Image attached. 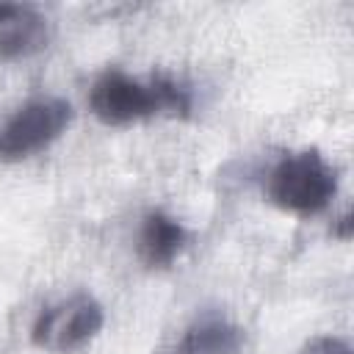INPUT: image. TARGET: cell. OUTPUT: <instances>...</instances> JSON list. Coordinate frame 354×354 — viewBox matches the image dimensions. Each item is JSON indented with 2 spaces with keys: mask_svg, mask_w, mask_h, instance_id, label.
<instances>
[{
  "mask_svg": "<svg viewBox=\"0 0 354 354\" xmlns=\"http://www.w3.org/2000/svg\"><path fill=\"white\" fill-rule=\"evenodd\" d=\"M88 111L108 127L133 124L149 116L183 119L191 113V91L169 75H152L144 83L122 69H105L88 88Z\"/></svg>",
  "mask_w": 354,
  "mask_h": 354,
  "instance_id": "1",
  "label": "cell"
},
{
  "mask_svg": "<svg viewBox=\"0 0 354 354\" xmlns=\"http://www.w3.org/2000/svg\"><path fill=\"white\" fill-rule=\"evenodd\" d=\"M263 191L279 210L313 216L321 213L337 194V171L315 149H301L271 166Z\"/></svg>",
  "mask_w": 354,
  "mask_h": 354,
  "instance_id": "2",
  "label": "cell"
},
{
  "mask_svg": "<svg viewBox=\"0 0 354 354\" xmlns=\"http://www.w3.org/2000/svg\"><path fill=\"white\" fill-rule=\"evenodd\" d=\"M75 111L61 97H36L0 124V160H22L47 149L72 124Z\"/></svg>",
  "mask_w": 354,
  "mask_h": 354,
  "instance_id": "3",
  "label": "cell"
},
{
  "mask_svg": "<svg viewBox=\"0 0 354 354\" xmlns=\"http://www.w3.org/2000/svg\"><path fill=\"white\" fill-rule=\"evenodd\" d=\"M105 326L102 304L88 293H75L39 313L30 326V340L47 351H75L100 335Z\"/></svg>",
  "mask_w": 354,
  "mask_h": 354,
  "instance_id": "4",
  "label": "cell"
},
{
  "mask_svg": "<svg viewBox=\"0 0 354 354\" xmlns=\"http://www.w3.org/2000/svg\"><path fill=\"white\" fill-rule=\"evenodd\" d=\"M188 243V230L163 210H149L138 230V260L147 268H169Z\"/></svg>",
  "mask_w": 354,
  "mask_h": 354,
  "instance_id": "5",
  "label": "cell"
},
{
  "mask_svg": "<svg viewBox=\"0 0 354 354\" xmlns=\"http://www.w3.org/2000/svg\"><path fill=\"white\" fill-rule=\"evenodd\" d=\"M53 41V22L30 6H19L17 14L0 22V61L30 58Z\"/></svg>",
  "mask_w": 354,
  "mask_h": 354,
  "instance_id": "6",
  "label": "cell"
},
{
  "mask_svg": "<svg viewBox=\"0 0 354 354\" xmlns=\"http://www.w3.org/2000/svg\"><path fill=\"white\" fill-rule=\"evenodd\" d=\"M243 329L221 315H199L180 337L174 354H241L243 351Z\"/></svg>",
  "mask_w": 354,
  "mask_h": 354,
  "instance_id": "7",
  "label": "cell"
},
{
  "mask_svg": "<svg viewBox=\"0 0 354 354\" xmlns=\"http://www.w3.org/2000/svg\"><path fill=\"white\" fill-rule=\"evenodd\" d=\"M299 354H354V348L337 335H315L299 348Z\"/></svg>",
  "mask_w": 354,
  "mask_h": 354,
  "instance_id": "8",
  "label": "cell"
},
{
  "mask_svg": "<svg viewBox=\"0 0 354 354\" xmlns=\"http://www.w3.org/2000/svg\"><path fill=\"white\" fill-rule=\"evenodd\" d=\"M335 238H340V241H348L351 235H354V216H351V210H346L335 224H332V230H329Z\"/></svg>",
  "mask_w": 354,
  "mask_h": 354,
  "instance_id": "9",
  "label": "cell"
}]
</instances>
